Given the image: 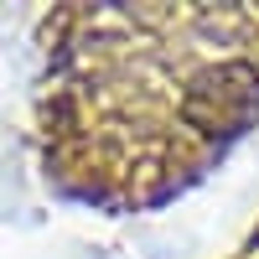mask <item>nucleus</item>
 Wrapping results in <instances>:
<instances>
[{
    "label": "nucleus",
    "instance_id": "f257e3e1",
    "mask_svg": "<svg viewBox=\"0 0 259 259\" xmlns=\"http://www.w3.org/2000/svg\"><path fill=\"white\" fill-rule=\"evenodd\" d=\"M182 114H187L192 130H202V135L244 130L259 114V73L249 62H212V68H202L187 83Z\"/></svg>",
    "mask_w": 259,
    "mask_h": 259
}]
</instances>
